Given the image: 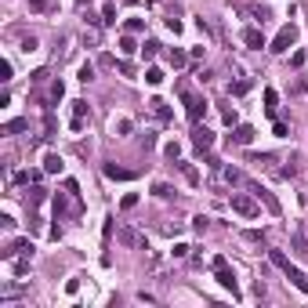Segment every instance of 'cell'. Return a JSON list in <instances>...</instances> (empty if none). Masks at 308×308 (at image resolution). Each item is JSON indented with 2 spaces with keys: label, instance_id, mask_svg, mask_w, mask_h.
<instances>
[{
  "label": "cell",
  "instance_id": "83f0119b",
  "mask_svg": "<svg viewBox=\"0 0 308 308\" xmlns=\"http://www.w3.org/2000/svg\"><path fill=\"white\" fill-rule=\"evenodd\" d=\"M163 152H167V160H178V156H181V145H178V142H167Z\"/></svg>",
  "mask_w": 308,
  "mask_h": 308
},
{
  "label": "cell",
  "instance_id": "e575fe53",
  "mask_svg": "<svg viewBox=\"0 0 308 308\" xmlns=\"http://www.w3.org/2000/svg\"><path fill=\"white\" fill-rule=\"evenodd\" d=\"M142 29H145L142 19H127V33H142Z\"/></svg>",
  "mask_w": 308,
  "mask_h": 308
},
{
  "label": "cell",
  "instance_id": "f6af8a7d",
  "mask_svg": "<svg viewBox=\"0 0 308 308\" xmlns=\"http://www.w3.org/2000/svg\"><path fill=\"white\" fill-rule=\"evenodd\" d=\"M174 257H189V243H178L174 246Z\"/></svg>",
  "mask_w": 308,
  "mask_h": 308
},
{
  "label": "cell",
  "instance_id": "5bb4252c",
  "mask_svg": "<svg viewBox=\"0 0 308 308\" xmlns=\"http://www.w3.org/2000/svg\"><path fill=\"white\" fill-rule=\"evenodd\" d=\"M149 109H152V113H156L160 120H171V105H167L163 98H152V102H149Z\"/></svg>",
  "mask_w": 308,
  "mask_h": 308
},
{
  "label": "cell",
  "instance_id": "4fadbf2b",
  "mask_svg": "<svg viewBox=\"0 0 308 308\" xmlns=\"http://www.w3.org/2000/svg\"><path fill=\"white\" fill-rule=\"evenodd\" d=\"M250 189H254V196H257V199H265V207H268L272 214H279V199H275L272 192H265V189H257V185H250Z\"/></svg>",
  "mask_w": 308,
  "mask_h": 308
},
{
  "label": "cell",
  "instance_id": "d590c367",
  "mask_svg": "<svg viewBox=\"0 0 308 308\" xmlns=\"http://www.w3.org/2000/svg\"><path fill=\"white\" fill-rule=\"evenodd\" d=\"M0 80H4V84L11 80V62H8V58H4V62H0Z\"/></svg>",
  "mask_w": 308,
  "mask_h": 308
},
{
  "label": "cell",
  "instance_id": "836d02e7",
  "mask_svg": "<svg viewBox=\"0 0 308 308\" xmlns=\"http://www.w3.org/2000/svg\"><path fill=\"white\" fill-rule=\"evenodd\" d=\"M80 80H84V84L95 80V66H91V62H87V66H80Z\"/></svg>",
  "mask_w": 308,
  "mask_h": 308
},
{
  "label": "cell",
  "instance_id": "ba28073f",
  "mask_svg": "<svg viewBox=\"0 0 308 308\" xmlns=\"http://www.w3.org/2000/svg\"><path fill=\"white\" fill-rule=\"evenodd\" d=\"M102 171H105V178H109V181H131L134 178L131 167H116V163H105Z\"/></svg>",
  "mask_w": 308,
  "mask_h": 308
},
{
  "label": "cell",
  "instance_id": "6da1fadb",
  "mask_svg": "<svg viewBox=\"0 0 308 308\" xmlns=\"http://www.w3.org/2000/svg\"><path fill=\"white\" fill-rule=\"evenodd\" d=\"M268 257H272V265H275V268H283V272H286V279H290V283H294V286L301 290V294L308 297V275H304L297 265H290V257H286L283 250H272Z\"/></svg>",
  "mask_w": 308,
  "mask_h": 308
},
{
  "label": "cell",
  "instance_id": "60d3db41",
  "mask_svg": "<svg viewBox=\"0 0 308 308\" xmlns=\"http://www.w3.org/2000/svg\"><path fill=\"white\" fill-rule=\"evenodd\" d=\"M167 29H171V33H174V37H178V33H181V29H185V26H181V22H178V19H167Z\"/></svg>",
  "mask_w": 308,
  "mask_h": 308
},
{
  "label": "cell",
  "instance_id": "7a4b0ae2",
  "mask_svg": "<svg viewBox=\"0 0 308 308\" xmlns=\"http://www.w3.org/2000/svg\"><path fill=\"white\" fill-rule=\"evenodd\" d=\"M210 265H214V279H218L225 290H232V297H239V283H236V272L232 268H228V261L218 254V257H214L210 261Z\"/></svg>",
  "mask_w": 308,
  "mask_h": 308
},
{
  "label": "cell",
  "instance_id": "5b68a950",
  "mask_svg": "<svg viewBox=\"0 0 308 308\" xmlns=\"http://www.w3.org/2000/svg\"><path fill=\"white\" fill-rule=\"evenodd\" d=\"M19 254H33V243H29V239H15V243H8L4 250H0V257H4V261L19 257Z\"/></svg>",
  "mask_w": 308,
  "mask_h": 308
},
{
  "label": "cell",
  "instance_id": "d6986e66",
  "mask_svg": "<svg viewBox=\"0 0 308 308\" xmlns=\"http://www.w3.org/2000/svg\"><path fill=\"white\" fill-rule=\"evenodd\" d=\"M167 62H171L174 69H181L185 62H189V55H185V51H178V48H171V55H167Z\"/></svg>",
  "mask_w": 308,
  "mask_h": 308
},
{
  "label": "cell",
  "instance_id": "484cf974",
  "mask_svg": "<svg viewBox=\"0 0 308 308\" xmlns=\"http://www.w3.org/2000/svg\"><path fill=\"white\" fill-rule=\"evenodd\" d=\"M102 22H105V26H113V22H116V8H113V4H105V8H102Z\"/></svg>",
  "mask_w": 308,
  "mask_h": 308
},
{
  "label": "cell",
  "instance_id": "7402d4cb",
  "mask_svg": "<svg viewBox=\"0 0 308 308\" xmlns=\"http://www.w3.org/2000/svg\"><path fill=\"white\" fill-rule=\"evenodd\" d=\"M113 134H131V120H127V116L113 120Z\"/></svg>",
  "mask_w": 308,
  "mask_h": 308
},
{
  "label": "cell",
  "instance_id": "52a82bcc",
  "mask_svg": "<svg viewBox=\"0 0 308 308\" xmlns=\"http://www.w3.org/2000/svg\"><path fill=\"white\" fill-rule=\"evenodd\" d=\"M228 138H232L236 145H250V142H254V127H250V123H236Z\"/></svg>",
  "mask_w": 308,
  "mask_h": 308
},
{
  "label": "cell",
  "instance_id": "d4e9b609",
  "mask_svg": "<svg viewBox=\"0 0 308 308\" xmlns=\"http://www.w3.org/2000/svg\"><path fill=\"white\" fill-rule=\"evenodd\" d=\"M15 181H19V185H29V181H40V174H37V171H19V174H15Z\"/></svg>",
  "mask_w": 308,
  "mask_h": 308
},
{
  "label": "cell",
  "instance_id": "ee69618b",
  "mask_svg": "<svg viewBox=\"0 0 308 308\" xmlns=\"http://www.w3.org/2000/svg\"><path fill=\"white\" fill-rule=\"evenodd\" d=\"M272 131H275V138H286V123H283V120H275V127H272Z\"/></svg>",
  "mask_w": 308,
  "mask_h": 308
},
{
  "label": "cell",
  "instance_id": "30bf717a",
  "mask_svg": "<svg viewBox=\"0 0 308 308\" xmlns=\"http://www.w3.org/2000/svg\"><path fill=\"white\" fill-rule=\"evenodd\" d=\"M91 116L87 102H73V131H84V120Z\"/></svg>",
  "mask_w": 308,
  "mask_h": 308
},
{
  "label": "cell",
  "instance_id": "ab89813d",
  "mask_svg": "<svg viewBox=\"0 0 308 308\" xmlns=\"http://www.w3.org/2000/svg\"><path fill=\"white\" fill-rule=\"evenodd\" d=\"M134 203H138V196H134V192H127V196H123V203H120V207H123V210H131Z\"/></svg>",
  "mask_w": 308,
  "mask_h": 308
},
{
  "label": "cell",
  "instance_id": "7c38bea8",
  "mask_svg": "<svg viewBox=\"0 0 308 308\" xmlns=\"http://www.w3.org/2000/svg\"><path fill=\"white\" fill-rule=\"evenodd\" d=\"M62 167H66V163H62L58 152H48V156H44V171H48V174H62Z\"/></svg>",
  "mask_w": 308,
  "mask_h": 308
},
{
  "label": "cell",
  "instance_id": "4316f807",
  "mask_svg": "<svg viewBox=\"0 0 308 308\" xmlns=\"http://www.w3.org/2000/svg\"><path fill=\"white\" fill-rule=\"evenodd\" d=\"M156 51H160L156 40H145V44H142V55H145V58H156Z\"/></svg>",
  "mask_w": 308,
  "mask_h": 308
},
{
  "label": "cell",
  "instance_id": "7bdbcfd3",
  "mask_svg": "<svg viewBox=\"0 0 308 308\" xmlns=\"http://www.w3.org/2000/svg\"><path fill=\"white\" fill-rule=\"evenodd\" d=\"M98 66H105V69H113V66H116V58H113V55H102V58H98Z\"/></svg>",
  "mask_w": 308,
  "mask_h": 308
},
{
  "label": "cell",
  "instance_id": "8d00e7d4",
  "mask_svg": "<svg viewBox=\"0 0 308 308\" xmlns=\"http://www.w3.org/2000/svg\"><path fill=\"white\" fill-rule=\"evenodd\" d=\"M250 91V80H239V84H232V95H246Z\"/></svg>",
  "mask_w": 308,
  "mask_h": 308
},
{
  "label": "cell",
  "instance_id": "b9f144b4",
  "mask_svg": "<svg viewBox=\"0 0 308 308\" xmlns=\"http://www.w3.org/2000/svg\"><path fill=\"white\" fill-rule=\"evenodd\" d=\"M29 11H48V0H29Z\"/></svg>",
  "mask_w": 308,
  "mask_h": 308
},
{
  "label": "cell",
  "instance_id": "4dcf8cb0",
  "mask_svg": "<svg viewBox=\"0 0 308 308\" xmlns=\"http://www.w3.org/2000/svg\"><path fill=\"white\" fill-rule=\"evenodd\" d=\"M44 138H55V116H44Z\"/></svg>",
  "mask_w": 308,
  "mask_h": 308
},
{
  "label": "cell",
  "instance_id": "74e56055",
  "mask_svg": "<svg viewBox=\"0 0 308 308\" xmlns=\"http://www.w3.org/2000/svg\"><path fill=\"white\" fill-rule=\"evenodd\" d=\"M250 163H257V167H268V163H272V156H268V152H261V156H250Z\"/></svg>",
  "mask_w": 308,
  "mask_h": 308
},
{
  "label": "cell",
  "instance_id": "d6a6232c",
  "mask_svg": "<svg viewBox=\"0 0 308 308\" xmlns=\"http://www.w3.org/2000/svg\"><path fill=\"white\" fill-rule=\"evenodd\" d=\"M120 243H127V246H134V243H138V236L131 232V228H120Z\"/></svg>",
  "mask_w": 308,
  "mask_h": 308
},
{
  "label": "cell",
  "instance_id": "277c9868",
  "mask_svg": "<svg viewBox=\"0 0 308 308\" xmlns=\"http://www.w3.org/2000/svg\"><path fill=\"white\" fill-rule=\"evenodd\" d=\"M232 210L243 214V218H257V214H261V207L254 203V196H243V192L232 196Z\"/></svg>",
  "mask_w": 308,
  "mask_h": 308
},
{
  "label": "cell",
  "instance_id": "f35d334b",
  "mask_svg": "<svg viewBox=\"0 0 308 308\" xmlns=\"http://www.w3.org/2000/svg\"><path fill=\"white\" fill-rule=\"evenodd\" d=\"M152 192H156V196H171V185H163V181H156V185H152Z\"/></svg>",
  "mask_w": 308,
  "mask_h": 308
},
{
  "label": "cell",
  "instance_id": "ac0fdd59",
  "mask_svg": "<svg viewBox=\"0 0 308 308\" xmlns=\"http://www.w3.org/2000/svg\"><path fill=\"white\" fill-rule=\"evenodd\" d=\"M145 84H152V87H160V84H163V69H156V66H149V69H145Z\"/></svg>",
  "mask_w": 308,
  "mask_h": 308
},
{
  "label": "cell",
  "instance_id": "44dd1931",
  "mask_svg": "<svg viewBox=\"0 0 308 308\" xmlns=\"http://www.w3.org/2000/svg\"><path fill=\"white\" fill-rule=\"evenodd\" d=\"M120 51H123V55H134V51H138V44H134L131 33H127V37H120Z\"/></svg>",
  "mask_w": 308,
  "mask_h": 308
},
{
  "label": "cell",
  "instance_id": "8992f818",
  "mask_svg": "<svg viewBox=\"0 0 308 308\" xmlns=\"http://www.w3.org/2000/svg\"><path fill=\"white\" fill-rule=\"evenodd\" d=\"M185 105H189V120H192V123H199V120L207 116V102H203V98H192V95H185Z\"/></svg>",
  "mask_w": 308,
  "mask_h": 308
},
{
  "label": "cell",
  "instance_id": "e0dca14e",
  "mask_svg": "<svg viewBox=\"0 0 308 308\" xmlns=\"http://www.w3.org/2000/svg\"><path fill=\"white\" fill-rule=\"evenodd\" d=\"M26 127H29V123H26V120H8V123H4V127H0V134H22Z\"/></svg>",
  "mask_w": 308,
  "mask_h": 308
},
{
  "label": "cell",
  "instance_id": "cb8c5ba5",
  "mask_svg": "<svg viewBox=\"0 0 308 308\" xmlns=\"http://www.w3.org/2000/svg\"><path fill=\"white\" fill-rule=\"evenodd\" d=\"M275 105H279V95H275L272 87H265V109H268V113H275Z\"/></svg>",
  "mask_w": 308,
  "mask_h": 308
},
{
  "label": "cell",
  "instance_id": "9a60e30c",
  "mask_svg": "<svg viewBox=\"0 0 308 308\" xmlns=\"http://www.w3.org/2000/svg\"><path fill=\"white\" fill-rule=\"evenodd\" d=\"M26 199H29V207H40L44 199H48V189H40V185H33V189H29V196H26Z\"/></svg>",
  "mask_w": 308,
  "mask_h": 308
},
{
  "label": "cell",
  "instance_id": "ffe728a7",
  "mask_svg": "<svg viewBox=\"0 0 308 308\" xmlns=\"http://www.w3.org/2000/svg\"><path fill=\"white\" fill-rule=\"evenodd\" d=\"M221 174H225V181H228V185H243V181H246V178H243V174L236 171V167H225Z\"/></svg>",
  "mask_w": 308,
  "mask_h": 308
},
{
  "label": "cell",
  "instance_id": "f546056e",
  "mask_svg": "<svg viewBox=\"0 0 308 308\" xmlns=\"http://www.w3.org/2000/svg\"><path fill=\"white\" fill-rule=\"evenodd\" d=\"M221 116H225V123H228V127H236V109H232V105H225V109H221Z\"/></svg>",
  "mask_w": 308,
  "mask_h": 308
},
{
  "label": "cell",
  "instance_id": "603a6c76",
  "mask_svg": "<svg viewBox=\"0 0 308 308\" xmlns=\"http://www.w3.org/2000/svg\"><path fill=\"white\" fill-rule=\"evenodd\" d=\"M181 174H185V181H189V185H199V171H196V167L181 163Z\"/></svg>",
  "mask_w": 308,
  "mask_h": 308
},
{
  "label": "cell",
  "instance_id": "3957f363",
  "mask_svg": "<svg viewBox=\"0 0 308 308\" xmlns=\"http://www.w3.org/2000/svg\"><path fill=\"white\" fill-rule=\"evenodd\" d=\"M294 40H297V29H294V26H283L279 33H275V40L268 44V51H272V55H283V51L294 48Z\"/></svg>",
  "mask_w": 308,
  "mask_h": 308
},
{
  "label": "cell",
  "instance_id": "1f68e13d",
  "mask_svg": "<svg viewBox=\"0 0 308 308\" xmlns=\"http://www.w3.org/2000/svg\"><path fill=\"white\" fill-rule=\"evenodd\" d=\"M304 62H308V55H304V51H294V55H290V66H294V69H301Z\"/></svg>",
  "mask_w": 308,
  "mask_h": 308
},
{
  "label": "cell",
  "instance_id": "8fae6325",
  "mask_svg": "<svg viewBox=\"0 0 308 308\" xmlns=\"http://www.w3.org/2000/svg\"><path fill=\"white\" fill-rule=\"evenodd\" d=\"M243 44H246V48H265V37H261V29H254V26H246L243 29Z\"/></svg>",
  "mask_w": 308,
  "mask_h": 308
},
{
  "label": "cell",
  "instance_id": "f1b7e54d",
  "mask_svg": "<svg viewBox=\"0 0 308 308\" xmlns=\"http://www.w3.org/2000/svg\"><path fill=\"white\" fill-rule=\"evenodd\" d=\"M62 95H66V84L55 80V84H51V102H62Z\"/></svg>",
  "mask_w": 308,
  "mask_h": 308
},
{
  "label": "cell",
  "instance_id": "bcb514c9",
  "mask_svg": "<svg viewBox=\"0 0 308 308\" xmlns=\"http://www.w3.org/2000/svg\"><path fill=\"white\" fill-rule=\"evenodd\" d=\"M76 4H91V0H76Z\"/></svg>",
  "mask_w": 308,
  "mask_h": 308
},
{
  "label": "cell",
  "instance_id": "9c48e42d",
  "mask_svg": "<svg viewBox=\"0 0 308 308\" xmlns=\"http://www.w3.org/2000/svg\"><path fill=\"white\" fill-rule=\"evenodd\" d=\"M192 145H196L199 152H207V149L214 145V134H210L207 127H196V131H192Z\"/></svg>",
  "mask_w": 308,
  "mask_h": 308
},
{
  "label": "cell",
  "instance_id": "2e32d148",
  "mask_svg": "<svg viewBox=\"0 0 308 308\" xmlns=\"http://www.w3.org/2000/svg\"><path fill=\"white\" fill-rule=\"evenodd\" d=\"M294 250L301 257H308V239H304V228H294Z\"/></svg>",
  "mask_w": 308,
  "mask_h": 308
}]
</instances>
